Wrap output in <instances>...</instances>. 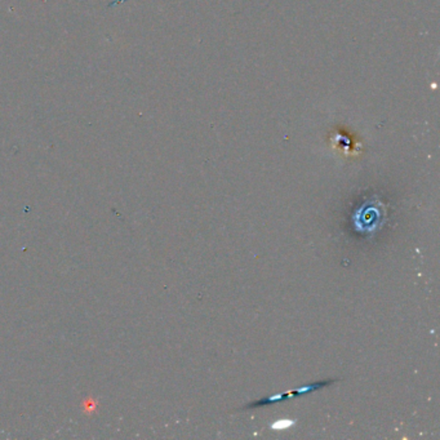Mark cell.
<instances>
[{"mask_svg":"<svg viewBox=\"0 0 440 440\" xmlns=\"http://www.w3.org/2000/svg\"><path fill=\"white\" fill-rule=\"evenodd\" d=\"M358 213V212H357ZM385 212H381L379 208L375 205H364L358 215L355 216V227L362 233H370L382 225L381 216Z\"/></svg>","mask_w":440,"mask_h":440,"instance_id":"obj_1","label":"cell"},{"mask_svg":"<svg viewBox=\"0 0 440 440\" xmlns=\"http://www.w3.org/2000/svg\"><path fill=\"white\" fill-rule=\"evenodd\" d=\"M293 423H295L293 421H289V420L277 421V422H275V423L273 425V429H277V430H282V429H284V428L287 429V428H289V426H292Z\"/></svg>","mask_w":440,"mask_h":440,"instance_id":"obj_2","label":"cell"}]
</instances>
